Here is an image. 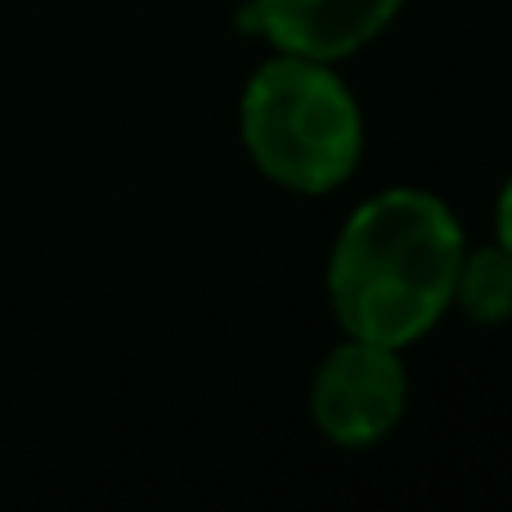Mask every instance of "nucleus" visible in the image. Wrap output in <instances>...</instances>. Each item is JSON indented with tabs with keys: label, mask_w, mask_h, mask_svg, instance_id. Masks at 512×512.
<instances>
[{
	"label": "nucleus",
	"mask_w": 512,
	"mask_h": 512,
	"mask_svg": "<svg viewBox=\"0 0 512 512\" xmlns=\"http://www.w3.org/2000/svg\"><path fill=\"white\" fill-rule=\"evenodd\" d=\"M459 216L427 189H387L351 212L328 261V306L346 337L414 346L450 310Z\"/></svg>",
	"instance_id": "obj_1"
},
{
	"label": "nucleus",
	"mask_w": 512,
	"mask_h": 512,
	"mask_svg": "<svg viewBox=\"0 0 512 512\" xmlns=\"http://www.w3.org/2000/svg\"><path fill=\"white\" fill-rule=\"evenodd\" d=\"M239 126L261 176L292 194H328L360 167V104L333 63L274 54L243 90Z\"/></svg>",
	"instance_id": "obj_2"
},
{
	"label": "nucleus",
	"mask_w": 512,
	"mask_h": 512,
	"mask_svg": "<svg viewBox=\"0 0 512 512\" xmlns=\"http://www.w3.org/2000/svg\"><path fill=\"white\" fill-rule=\"evenodd\" d=\"M409 405V373L396 346L346 337L310 382V418L342 450H364L396 432Z\"/></svg>",
	"instance_id": "obj_3"
},
{
	"label": "nucleus",
	"mask_w": 512,
	"mask_h": 512,
	"mask_svg": "<svg viewBox=\"0 0 512 512\" xmlns=\"http://www.w3.org/2000/svg\"><path fill=\"white\" fill-rule=\"evenodd\" d=\"M400 5L405 0H248L239 18L279 54L342 63L378 41Z\"/></svg>",
	"instance_id": "obj_4"
},
{
	"label": "nucleus",
	"mask_w": 512,
	"mask_h": 512,
	"mask_svg": "<svg viewBox=\"0 0 512 512\" xmlns=\"http://www.w3.org/2000/svg\"><path fill=\"white\" fill-rule=\"evenodd\" d=\"M450 306H459L472 324H486V328L512 319V252L504 243L463 248Z\"/></svg>",
	"instance_id": "obj_5"
},
{
	"label": "nucleus",
	"mask_w": 512,
	"mask_h": 512,
	"mask_svg": "<svg viewBox=\"0 0 512 512\" xmlns=\"http://www.w3.org/2000/svg\"><path fill=\"white\" fill-rule=\"evenodd\" d=\"M495 243H504V248L512 252V180L504 185L499 207H495Z\"/></svg>",
	"instance_id": "obj_6"
}]
</instances>
